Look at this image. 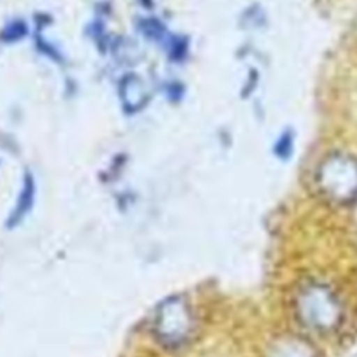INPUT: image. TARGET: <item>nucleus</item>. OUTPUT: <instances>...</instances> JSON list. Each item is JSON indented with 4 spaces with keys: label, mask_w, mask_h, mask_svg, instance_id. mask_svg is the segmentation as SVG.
Segmentation results:
<instances>
[{
    "label": "nucleus",
    "mask_w": 357,
    "mask_h": 357,
    "mask_svg": "<svg viewBox=\"0 0 357 357\" xmlns=\"http://www.w3.org/2000/svg\"><path fill=\"white\" fill-rule=\"evenodd\" d=\"M35 191H36V187H35V180H33L32 174L25 173L24 180H22L21 192H20L15 206L7 220L8 227L17 226L26 216V213H29V211L32 209V205L35 202Z\"/></svg>",
    "instance_id": "1"
},
{
    "label": "nucleus",
    "mask_w": 357,
    "mask_h": 357,
    "mask_svg": "<svg viewBox=\"0 0 357 357\" xmlns=\"http://www.w3.org/2000/svg\"><path fill=\"white\" fill-rule=\"evenodd\" d=\"M26 33H28L26 24L21 20H14L3 28V31L0 33V39L6 43H11V42H17V40L22 39Z\"/></svg>",
    "instance_id": "2"
}]
</instances>
